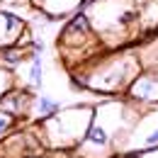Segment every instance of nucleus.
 I'll return each instance as SVG.
<instances>
[{
    "label": "nucleus",
    "mask_w": 158,
    "mask_h": 158,
    "mask_svg": "<svg viewBox=\"0 0 158 158\" xmlns=\"http://www.w3.org/2000/svg\"><path fill=\"white\" fill-rule=\"evenodd\" d=\"M39 158H49V151H46V153H44V156H39Z\"/></svg>",
    "instance_id": "obj_14"
},
{
    "label": "nucleus",
    "mask_w": 158,
    "mask_h": 158,
    "mask_svg": "<svg viewBox=\"0 0 158 158\" xmlns=\"http://www.w3.org/2000/svg\"><path fill=\"white\" fill-rule=\"evenodd\" d=\"M59 110H61V102H59V100H54V98H49V95H37L34 107H32V112H34L37 122H39V119L51 117V114H56Z\"/></svg>",
    "instance_id": "obj_10"
},
{
    "label": "nucleus",
    "mask_w": 158,
    "mask_h": 158,
    "mask_svg": "<svg viewBox=\"0 0 158 158\" xmlns=\"http://www.w3.org/2000/svg\"><path fill=\"white\" fill-rule=\"evenodd\" d=\"M83 12L107 51L124 49L141 34L139 0H88Z\"/></svg>",
    "instance_id": "obj_2"
},
{
    "label": "nucleus",
    "mask_w": 158,
    "mask_h": 158,
    "mask_svg": "<svg viewBox=\"0 0 158 158\" xmlns=\"http://www.w3.org/2000/svg\"><path fill=\"white\" fill-rule=\"evenodd\" d=\"M95 105H71L61 107L56 114L46 119H39L34 131L46 151H76L88 127L93 124Z\"/></svg>",
    "instance_id": "obj_3"
},
{
    "label": "nucleus",
    "mask_w": 158,
    "mask_h": 158,
    "mask_svg": "<svg viewBox=\"0 0 158 158\" xmlns=\"http://www.w3.org/2000/svg\"><path fill=\"white\" fill-rule=\"evenodd\" d=\"M0 158H2V156H0Z\"/></svg>",
    "instance_id": "obj_15"
},
{
    "label": "nucleus",
    "mask_w": 158,
    "mask_h": 158,
    "mask_svg": "<svg viewBox=\"0 0 158 158\" xmlns=\"http://www.w3.org/2000/svg\"><path fill=\"white\" fill-rule=\"evenodd\" d=\"M17 122H20L17 117H12L10 112L0 110V141H2L5 136H10V134L17 129Z\"/></svg>",
    "instance_id": "obj_11"
},
{
    "label": "nucleus",
    "mask_w": 158,
    "mask_h": 158,
    "mask_svg": "<svg viewBox=\"0 0 158 158\" xmlns=\"http://www.w3.org/2000/svg\"><path fill=\"white\" fill-rule=\"evenodd\" d=\"M24 32H27V22L20 15L10 10H0V49L15 46Z\"/></svg>",
    "instance_id": "obj_8"
},
{
    "label": "nucleus",
    "mask_w": 158,
    "mask_h": 158,
    "mask_svg": "<svg viewBox=\"0 0 158 158\" xmlns=\"http://www.w3.org/2000/svg\"><path fill=\"white\" fill-rule=\"evenodd\" d=\"M2 2H20V0H2Z\"/></svg>",
    "instance_id": "obj_13"
},
{
    "label": "nucleus",
    "mask_w": 158,
    "mask_h": 158,
    "mask_svg": "<svg viewBox=\"0 0 158 158\" xmlns=\"http://www.w3.org/2000/svg\"><path fill=\"white\" fill-rule=\"evenodd\" d=\"M85 2L88 0H32V5L37 7V12L44 15L49 22L76 15L78 10L85 7Z\"/></svg>",
    "instance_id": "obj_7"
},
{
    "label": "nucleus",
    "mask_w": 158,
    "mask_h": 158,
    "mask_svg": "<svg viewBox=\"0 0 158 158\" xmlns=\"http://www.w3.org/2000/svg\"><path fill=\"white\" fill-rule=\"evenodd\" d=\"M34 100H37V95L29 88H15L12 85L10 90H5L0 95V110L10 112L12 117H17V119H24V117L32 114Z\"/></svg>",
    "instance_id": "obj_6"
},
{
    "label": "nucleus",
    "mask_w": 158,
    "mask_h": 158,
    "mask_svg": "<svg viewBox=\"0 0 158 158\" xmlns=\"http://www.w3.org/2000/svg\"><path fill=\"white\" fill-rule=\"evenodd\" d=\"M139 51L129 49H112L107 54H98L95 59L71 71V85L76 90H93L98 95L119 98L127 93L131 80L141 71Z\"/></svg>",
    "instance_id": "obj_1"
},
{
    "label": "nucleus",
    "mask_w": 158,
    "mask_h": 158,
    "mask_svg": "<svg viewBox=\"0 0 158 158\" xmlns=\"http://www.w3.org/2000/svg\"><path fill=\"white\" fill-rule=\"evenodd\" d=\"M41 85H44V61H41V54L32 51L29 59H27V88L29 90H39Z\"/></svg>",
    "instance_id": "obj_9"
},
{
    "label": "nucleus",
    "mask_w": 158,
    "mask_h": 158,
    "mask_svg": "<svg viewBox=\"0 0 158 158\" xmlns=\"http://www.w3.org/2000/svg\"><path fill=\"white\" fill-rule=\"evenodd\" d=\"M124 98L136 102V105H141V107H153V105H158V63L156 66H143L139 71V76L127 88Z\"/></svg>",
    "instance_id": "obj_5"
},
{
    "label": "nucleus",
    "mask_w": 158,
    "mask_h": 158,
    "mask_svg": "<svg viewBox=\"0 0 158 158\" xmlns=\"http://www.w3.org/2000/svg\"><path fill=\"white\" fill-rule=\"evenodd\" d=\"M12 85H15V80H12V71H7V68L0 66V95H2L5 90H10Z\"/></svg>",
    "instance_id": "obj_12"
},
{
    "label": "nucleus",
    "mask_w": 158,
    "mask_h": 158,
    "mask_svg": "<svg viewBox=\"0 0 158 158\" xmlns=\"http://www.w3.org/2000/svg\"><path fill=\"white\" fill-rule=\"evenodd\" d=\"M102 51H105V46L98 39L88 15L83 10L71 15L59 34V54H61V59L66 61V66L71 71L80 68L83 63H88L90 59H95Z\"/></svg>",
    "instance_id": "obj_4"
}]
</instances>
